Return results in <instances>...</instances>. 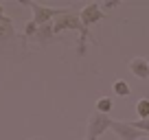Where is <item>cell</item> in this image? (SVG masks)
Listing matches in <instances>:
<instances>
[{
	"label": "cell",
	"instance_id": "cell-1",
	"mask_svg": "<svg viewBox=\"0 0 149 140\" xmlns=\"http://www.w3.org/2000/svg\"><path fill=\"white\" fill-rule=\"evenodd\" d=\"M66 28H72V31L79 33V48H77V53H79V55H86L88 28L84 26L79 13H72V11H68V9H61V11H59V15L53 20V31H55V35H57V33H64Z\"/></svg>",
	"mask_w": 149,
	"mask_h": 140
},
{
	"label": "cell",
	"instance_id": "cell-2",
	"mask_svg": "<svg viewBox=\"0 0 149 140\" xmlns=\"http://www.w3.org/2000/svg\"><path fill=\"white\" fill-rule=\"evenodd\" d=\"M20 5L29 7V9L33 11V22L37 24V26H44V24H51V20H55L57 15H59L61 9H51V7H44L40 5V2H31V0H20Z\"/></svg>",
	"mask_w": 149,
	"mask_h": 140
},
{
	"label": "cell",
	"instance_id": "cell-3",
	"mask_svg": "<svg viewBox=\"0 0 149 140\" xmlns=\"http://www.w3.org/2000/svg\"><path fill=\"white\" fill-rule=\"evenodd\" d=\"M112 123L114 121L110 118V114H101V112L94 110V112L90 114V118H88V136L90 138H99L101 134H105L112 127Z\"/></svg>",
	"mask_w": 149,
	"mask_h": 140
},
{
	"label": "cell",
	"instance_id": "cell-4",
	"mask_svg": "<svg viewBox=\"0 0 149 140\" xmlns=\"http://www.w3.org/2000/svg\"><path fill=\"white\" fill-rule=\"evenodd\" d=\"M110 129L114 131L116 138H121V140H140V138L147 136V134H143V131H138L132 123H125V121H114Z\"/></svg>",
	"mask_w": 149,
	"mask_h": 140
},
{
	"label": "cell",
	"instance_id": "cell-5",
	"mask_svg": "<svg viewBox=\"0 0 149 140\" xmlns=\"http://www.w3.org/2000/svg\"><path fill=\"white\" fill-rule=\"evenodd\" d=\"M79 18H81V22H84L86 28H88L90 24L101 22V20H103V9H101V5H99V2H90V5H86L84 9L79 11Z\"/></svg>",
	"mask_w": 149,
	"mask_h": 140
},
{
	"label": "cell",
	"instance_id": "cell-6",
	"mask_svg": "<svg viewBox=\"0 0 149 140\" xmlns=\"http://www.w3.org/2000/svg\"><path fill=\"white\" fill-rule=\"evenodd\" d=\"M130 72L138 79H147L149 77V61L145 57H134L130 61Z\"/></svg>",
	"mask_w": 149,
	"mask_h": 140
},
{
	"label": "cell",
	"instance_id": "cell-7",
	"mask_svg": "<svg viewBox=\"0 0 149 140\" xmlns=\"http://www.w3.org/2000/svg\"><path fill=\"white\" fill-rule=\"evenodd\" d=\"M15 35V26H13V20L9 15H0V42L5 40H11Z\"/></svg>",
	"mask_w": 149,
	"mask_h": 140
},
{
	"label": "cell",
	"instance_id": "cell-8",
	"mask_svg": "<svg viewBox=\"0 0 149 140\" xmlns=\"http://www.w3.org/2000/svg\"><path fill=\"white\" fill-rule=\"evenodd\" d=\"M55 37V31H53V24H44V26H37V33H35V40L40 44H48L51 40Z\"/></svg>",
	"mask_w": 149,
	"mask_h": 140
},
{
	"label": "cell",
	"instance_id": "cell-9",
	"mask_svg": "<svg viewBox=\"0 0 149 140\" xmlns=\"http://www.w3.org/2000/svg\"><path fill=\"white\" fill-rule=\"evenodd\" d=\"M112 90H114V94H116V96H130V94H132L130 83H127V81H123V79H116V81H114V83H112Z\"/></svg>",
	"mask_w": 149,
	"mask_h": 140
},
{
	"label": "cell",
	"instance_id": "cell-10",
	"mask_svg": "<svg viewBox=\"0 0 149 140\" xmlns=\"http://www.w3.org/2000/svg\"><path fill=\"white\" fill-rule=\"evenodd\" d=\"M136 114H138L140 121H147L149 118V98H138V103H136Z\"/></svg>",
	"mask_w": 149,
	"mask_h": 140
},
{
	"label": "cell",
	"instance_id": "cell-11",
	"mask_svg": "<svg viewBox=\"0 0 149 140\" xmlns=\"http://www.w3.org/2000/svg\"><path fill=\"white\" fill-rule=\"evenodd\" d=\"M110 110H112V98L101 96V98L97 101V112H101V114H110Z\"/></svg>",
	"mask_w": 149,
	"mask_h": 140
},
{
	"label": "cell",
	"instance_id": "cell-12",
	"mask_svg": "<svg viewBox=\"0 0 149 140\" xmlns=\"http://www.w3.org/2000/svg\"><path fill=\"white\" fill-rule=\"evenodd\" d=\"M35 33H37V24L33 20H29L26 26H24V37H35Z\"/></svg>",
	"mask_w": 149,
	"mask_h": 140
},
{
	"label": "cell",
	"instance_id": "cell-13",
	"mask_svg": "<svg viewBox=\"0 0 149 140\" xmlns=\"http://www.w3.org/2000/svg\"><path fill=\"white\" fill-rule=\"evenodd\" d=\"M132 125H134L138 131H143V134H147V136H149V118H147V121H134Z\"/></svg>",
	"mask_w": 149,
	"mask_h": 140
},
{
	"label": "cell",
	"instance_id": "cell-14",
	"mask_svg": "<svg viewBox=\"0 0 149 140\" xmlns=\"http://www.w3.org/2000/svg\"><path fill=\"white\" fill-rule=\"evenodd\" d=\"M118 5H121V2H103L101 9H103V11H107V9H116Z\"/></svg>",
	"mask_w": 149,
	"mask_h": 140
},
{
	"label": "cell",
	"instance_id": "cell-15",
	"mask_svg": "<svg viewBox=\"0 0 149 140\" xmlns=\"http://www.w3.org/2000/svg\"><path fill=\"white\" fill-rule=\"evenodd\" d=\"M86 140H97V138H90V136H86Z\"/></svg>",
	"mask_w": 149,
	"mask_h": 140
},
{
	"label": "cell",
	"instance_id": "cell-16",
	"mask_svg": "<svg viewBox=\"0 0 149 140\" xmlns=\"http://www.w3.org/2000/svg\"><path fill=\"white\" fill-rule=\"evenodd\" d=\"M140 140H149V136H145V138H140Z\"/></svg>",
	"mask_w": 149,
	"mask_h": 140
}]
</instances>
